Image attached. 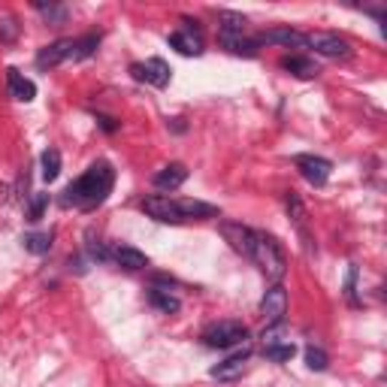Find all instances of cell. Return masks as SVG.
<instances>
[{"label": "cell", "instance_id": "obj_29", "mask_svg": "<svg viewBox=\"0 0 387 387\" xmlns=\"http://www.w3.org/2000/svg\"><path fill=\"white\" fill-rule=\"evenodd\" d=\"M46 206H49V194H34L31 203H28V221H40Z\"/></svg>", "mask_w": 387, "mask_h": 387}, {"label": "cell", "instance_id": "obj_32", "mask_svg": "<svg viewBox=\"0 0 387 387\" xmlns=\"http://www.w3.org/2000/svg\"><path fill=\"white\" fill-rule=\"evenodd\" d=\"M278 342H285V327H281V324H269L263 330V348L278 345Z\"/></svg>", "mask_w": 387, "mask_h": 387}, {"label": "cell", "instance_id": "obj_24", "mask_svg": "<svg viewBox=\"0 0 387 387\" xmlns=\"http://www.w3.org/2000/svg\"><path fill=\"white\" fill-rule=\"evenodd\" d=\"M97 46H100L97 34H85V36H79V40H73V61H82L88 55H94Z\"/></svg>", "mask_w": 387, "mask_h": 387}, {"label": "cell", "instance_id": "obj_3", "mask_svg": "<svg viewBox=\"0 0 387 387\" xmlns=\"http://www.w3.org/2000/svg\"><path fill=\"white\" fill-rule=\"evenodd\" d=\"M242 339H248V327L242 321H215L203 330V342L209 348H233L242 345Z\"/></svg>", "mask_w": 387, "mask_h": 387}, {"label": "cell", "instance_id": "obj_6", "mask_svg": "<svg viewBox=\"0 0 387 387\" xmlns=\"http://www.w3.org/2000/svg\"><path fill=\"white\" fill-rule=\"evenodd\" d=\"M170 64L164 58H149L146 64H131V76L136 82H149L154 88H166L170 85Z\"/></svg>", "mask_w": 387, "mask_h": 387}, {"label": "cell", "instance_id": "obj_2", "mask_svg": "<svg viewBox=\"0 0 387 387\" xmlns=\"http://www.w3.org/2000/svg\"><path fill=\"white\" fill-rule=\"evenodd\" d=\"M251 261L263 269L266 278H273V281H281L288 273V254H285V248H281V242L269 233H257Z\"/></svg>", "mask_w": 387, "mask_h": 387}, {"label": "cell", "instance_id": "obj_34", "mask_svg": "<svg viewBox=\"0 0 387 387\" xmlns=\"http://www.w3.org/2000/svg\"><path fill=\"white\" fill-rule=\"evenodd\" d=\"M166 127H173L176 134H185V119H170V124Z\"/></svg>", "mask_w": 387, "mask_h": 387}, {"label": "cell", "instance_id": "obj_25", "mask_svg": "<svg viewBox=\"0 0 387 387\" xmlns=\"http://www.w3.org/2000/svg\"><path fill=\"white\" fill-rule=\"evenodd\" d=\"M34 9H36V12H43L49 24H64V21H67V6H58V4H40V0H36Z\"/></svg>", "mask_w": 387, "mask_h": 387}, {"label": "cell", "instance_id": "obj_13", "mask_svg": "<svg viewBox=\"0 0 387 387\" xmlns=\"http://www.w3.org/2000/svg\"><path fill=\"white\" fill-rule=\"evenodd\" d=\"M64 61H73V40H55L51 46H43L40 55H36V67L40 70H51Z\"/></svg>", "mask_w": 387, "mask_h": 387}, {"label": "cell", "instance_id": "obj_23", "mask_svg": "<svg viewBox=\"0 0 387 387\" xmlns=\"http://www.w3.org/2000/svg\"><path fill=\"white\" fill-rule=\"evenodd\" d=\"M285 203H288V212H291V218H293V224L300 227V233L308 239V233H306V206H303V200L291 191L288 197H285Z\"/></svg>", "mask_w": 387, "mask_h": 387}, {"label": "cell", "instance_id": "obj_4", "mask_svg": "<svg viewBox=\"0 0 387 387\" xmlns=\"http://www.w3.org/2000/svg\"><path fill=\"white\" fill-rule=\"evenodd\" d=\"M143 212L154 221H164V224H182L185 215H182V206L179 200L166 197V194H154V197H146L143 200Z\"/></svg>", "mask_w": 387, "mask_h": 387}, {"label": "cell", "instance_id": "obj_10", "mask_svg": "<svg viewBox=\"0 0 387 387\" xmlns=\"http://www.w3.org/2000/svg\"><path fill=\"white\" fill-rule=\"evenodd\" d=\"M185 24L188 28L170 34V46L176 51H182V55H188V58H197V55H203V34H200V28H194L197 21L185 19Z\"/></svg>", "mask_w": 387, "mask_h": 387}, {"label": "cell", "instance_id": "obj_31", "mask_svg": "<svg viewBox=\"0 0 387 387\" xmlns=\"http://www.w3.org/2000/svg\"><path fill=\"white\" fill-rule=\"evenodd\" d=\"M19 36V21L6 16V19H0V43H12Z\"/></svg>", "mask_w": 387, "mask_h": 387}, {"label": "cell", "instance_id": "obj_18", "mask_svg": "<svg viewBox=\"0 0 387 387\" xmlns=\"http://www.w3.org/2000/svg\"><path fill=\"white\" fill-rule=\"evenodd\" d=\"M112 261L115 263H121L124 269H146L149 266V257L134 248V245H115L112 248Z\"/></svg>", "mask_w": 387, "mask_h": 387}, {"label": "cell", "instance_id": "obj_19", "mask_svg": "<svg viewBox=\"0 0 387 387\" xmlns=\"http://www.w3.org/2000/svg\"><path fill=\"white\" fill-rule=\"evenodd\" d=\"M149 303H151L154 308H161L164 315H176L179 308H182L179 296H173L170 291H161V288H151V291H149Z\"/></svg>", "mask_w": 387, "mask_h": 387}, {"label": "cell", "instance_id": "obj_28", "mask_svg": "<svg viewBox=\"0 0 387 387\" xmlns=\"http://www.w3.org/2000/svg\"><path fill=\"white\" fill-rule=\"evenodd\" d=\"M263 354H266L269 360H276V363H288V360L296 354V348H293V342H278V345L263 348Z\"/></svg>", "mask_w": 387, "mask_h": 387}, {"label": "cell", "instance_id": "obj_1", "mask_svg": "<svg viewBox=\"0 0 387 387\" xmlns=\"http://www.w3.org/2000/svg\"><path fill=\"white\" fill-rule=\"evenodd\" d=\"M112 185H115V170L109 161H97L91 164L88 170L70 182L64 188V197H61V206H76L82 212H94L97 206L106 203V197L112 194Z\"/></svg>", "mask_w": 387, "mask_h": 387}, {"label": "cell", "instance_id": "obj_22", "mask_svg": "<svg viewBox=\"0 0 387 387\" xmlns=\"http://www.w3.org/2000/svg\"><path fill=\"white\" fill-rule=\"evenodd\" d=\"M88 254H91V261H100V263H106V261H112V251H109V245L103 242L100 236H94V230H88Z\"/></svg>", "mask_w": 387, "mask_h": 387}, {"label": "cell", "instance_id": "obj_17", "mask_svg": "<svg viewBox=\"0 0 387 387\" xmlns=\"http://www.w3.org/2000/svg\"><path fill=\"white\" fill-rule=\"evenodd\" d=\"M281 70L293 73L296 79H315V76L321 73L318 64L312 58H306V55H288V58H281Z\"/></svg>", "mask_w": 387, "mask_h": 387}, {"label": "cell", "instance_id": "obj_33", "mask_svg": "<svg viewBox=\"0 0 387 387\" xmlns=\"http://www.w3.org/2000/svg\"><path fill=\"white\" fill-rule=\"evenodd\" d=\"M97 124H100L106 134H115V131H119V121L109 119V115H97Z\"/></svg>", "mask_w": 387, "mask_h": 387}, {"label": "cell", "instance_id": "obj_30", "mask_svg": "<svg viewBox=\"0 0 387 387\" xmlns=\"http://www.w3.org/2000/svg\"><path fill=\"white\" fill-rule=\"evenodd\" d=\"M345 300L351 303V306H360V300H357V266H354V263L348 266V278H345Z\"/></svg>", "mask_w": 387, "mask_h": 387}, {"label": "cell", "instance_id": "obj_16", "mask_svg": "<svg viewBox=\"0 0 387 387\" xmlns=\"http://www.w3.org/2000/svg\"><path fill=\"white\" fill-rule=\"evenodd\" d=\"M185 179H188V166H185V164H166L164 170L154 176V188H161V191H176V188H182V185H185Z\"/></svg>", "mask_w": 387, "mask_h": 387}, {"label": "cell", "instance_id": "obj_26", "mask_svg": "<svg viewBox=\"0 0 387 387\" xmlns=\"http://www.w3.org/2000/svg\"><path fill=\"white\" fill-rule=\"evenodd\" d=\"M306 366H308V369H315V372H324V369L330 366V357H327L324 348L308 345V348H306Z\"/></svg>", "mask_w": 387, "mask_h": 387}, {"label": "cell", "instance_id": "obj_11", "mask_svg": "<svg viewBox=\"0 0 387 387\" xmlns=\"http://www.w3.org/2000/svg\"><path fill=\"white\" fill-rule=\"evenodd\" d=\"M248 357H251V348L245 345L242 351L230 354L227 360H221V363H215V366L209 369V376H212V378H218V381H236V378H242V372H245V363H248Z\"/></svg>", "mask_w": 387, "mask_h": 387}, {"label": "cell", "instance_id": "obj_7", "mask_svg": "<svg viewBox=\"0 0 387 387\" xmlns=\"http://www.w3.org/2000/svg\"><path fill=\"white\" fill-rule=\"evenodd\" d=\"M306 46H312L318 55H324V58H348L351 55V46H348L339 34H330V31L306 34Z\"/></svg>", "mask_w": 387, "mask_h": 387}, {"label": "cell", "instance_id": "obj_12", "mask_svg": "<svg viewBox=\"0 0 387 387\" xmlns=\"http://www.w3.org/2000/svg\"><path fill=\"white\" fill-rule=\"evenodd\" d=\"M218 43H221L230 55H239V58H257L261 55V43L251 40V36H245V34L218 31Z\"/></svg>", "mask_w": 387, "mask_h": 387}, {"label": "cell", "instance_id": "obj_9", "mask_svg": "<svg viewBox=\"0 0 387 387\" xmlns=\"http://www.w3.org/2000/svg\"><path fill=\"white\" fill-rule=\"evenodd\" d=\"M293 164H296V170H300V176L312 185H324L333 173V164L327 158H318V154H296Z\"/></svg>", "mask_w": 387, "mask_h": 387}, {"label": "cell", "instance_id": "obj_27", "mask_svg": "<svg viewBox=\"0 0 387 387\" xmlns=\"http://www.w3.org/2000/svg\"><path fill=\"white\" fill-rule=\"evenodd\" d=\"M218 21H221V31H230V34H242L245 31V16H239V12L221 9L218 12Z\"/></svg>", "mask_w": 387, "mask_h": 387}, {"label": "cell", "instance_id": "obj_5", "mask_svg": "<svg viewBox=\"0 0 387 387\" xmlns=\"http://www.w3.org/2000/svg\"><path fill=\"white\" fill-rule=\"evenodd\" d=\"M221 236L230 242V248L242 257H254V242H257V230L245 227V224H236V221H221Z\"/></svg>", "mask_w": 387, "mask_h": 387}, {"label": "cell", "instance_id": "obj_14", "mask_svg": "<svg viewBox=\"0 0 387 387\" xmlns=\"http://www.w3.org/2000/svg\"><path fill=\"white\" fill-rule=\"evenodd\" d=\"M257 43H269V46H285V49H306V34L293 31V28H269L257 36Z\"/></svg>", "mask_w": 387, "mask_h": 387}, {"label": "cell", "instance_id": "obj_15", "mask_svg": "<svg viewBox=\"0 0 387 387\" xmlns=\"http://www.w3.org/2000/svg\"><path fill=\"white\" fill-rule=\"evenodd\" d=\"M6 82H9V94L16 97L19 103H31V100L36 97V85H34L24 73H19L16 67L6 70Z\"/></svg>", "mask_w": 387, "mask_h": 387}, {"label": "cell", "instance_id": "obj_8", "mask_svg": "<svg viewBox=\"0 0 387 387\" xmlns=\"http://www.w3.org/2000/svg\"><path fill=\"white\" fill-rule=\"evenodd\" d=\"M285 315H288V291L281 285H273L263 293V300H261V318L266 321V327H269V324H281Z\"/></svg>", "mask_w": 387, "mask_h": 387}, {"label": "cell", "instance_id": "obj_21", "mask_svg": "<svg viewBox=\"0 0 387 387\" xmlns=\"http://www.w3.org/2000/svg\"><path fill=\"white\" fill-rule=\"evenodd\" d=\"M21 245H24V251H31V254H49L51 233H24Z\"/></svg>", "mask_w": 387, "mask_h": 387}, {"label": "cell", "instance_id": "obj_20", "mask_svg": "<svg viewBox=\"0 0 387 387\" xmlns=\"http://www.w3.org/2000/svg\"><path fill=\"white\" fill-rule=\"evenodd\" d=\"M40 164H43V179L46 182H55V179L61 176V151L58 149H46Z\"/></svg>", "mask_w": 387, "mask_h": 387}]
</instances>
